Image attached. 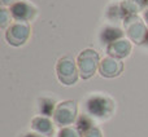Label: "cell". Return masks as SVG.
<instances>
[{
	"mask_svg": "<svg viewBox=\"0 0 148 137\" xmlns=\"http://www.w3.org/2000/svg\"><path fill=\"white\" fill-rule=\"evenodd\" d=\"M77 65H78L79 76L83 80L91 79L96 74L100 66V56L96 51L91 48L83 49L77 57Z\"/></svg>",
	"mask_w": 148,
	"mask_h": 137,
	"instance_id": "cell-1",
	"label": "cell"
},
{
	"mask_svg": "<svg viewBox=\"0 0 148 137\" xmlns=\"http://www.w3.org/2000/svg\"><path fill=\"white\" fill-rule=\"evenodd\" d=\"M56 75L61 84H64V85H74L79 76L78 65H77V62L72 57L69 56L62 57L56 64Z\"/></svg>",
	"mask_w": 148,
	"mask_h": 137,
	"instance_id": "cell-2",
	"label": "cell"
},
{
	"mask_svg": "<svg viewBox=\"0 0 148 137\" xmlns=\"http://www.w3.org/2000/svg\"><path fill=\"white\" fill-rule=\"evenodd\" d=\"M123 25H125V31L127 34L129 39L134 41L135 44L146 43L148 28L146 27V22L139 17L138 14H131L123 18Z\"/></svg>",
	"mask_w": 148,
	"mask_h": 137,
	"instance_id": "cell-3",
	"label": "cell"
},
{
	"mask_svg": "<svg viewBox=\"0 0 148 137\" xmlns=\"http://www.w3.org/2000/svg\"><path fill=\"white\" fill-rule=\"evenodd\" d=\"M77 114H78V106L75 101L72 100L62 101L56 106V110L53 113V122L61 128L68 127L75 122Z\"/></svg>",
	"mask_w": 148,
	"mask_h": 137,
	"instance_id": "cell-4",
	"label": "cell"
},
{
	"mask_svg": "<svg viewBox=\"0 0 148 137\" xmlns=\"http://www.w3.org/2000/svg\"><path fill=\"white\" fill-rule=\"evenodd\" d=\"M30 33H31V28L27 22L16 21V22L10 23L9 27L7 28V31H5V39H7L9 45L21 47L27 41Z\"/></svg>",
	"mask_w": 148,
	"mask_h": 137,
	"instance_id": "cell-5",
	"label": "cell"
},
{
	"mask_svg": "<svg viewBox=\"0 0 148 137\" xmlns=\"http://www.w3.org/2000/svg\"><path fill=\"white\" fill-rule=\"evenodd\" d=\"M87 113L97 118H108L112 115L114 105L112 100L103 96H94L86 104Z\"/></svg>",
	"mask_w": 148,
	"mask_h": 137,
	"instance_id": "cell-6",
	"label": "cell"
},
{
	"mask_svg": "<svg viewBox=\"0 0 148 137\" xmlns=\"http://www.w3.org/2000/svg\"><path fill=\"white\" fill-rule=\"evenodd\" d=\"M123 71V62L114 57H105L100 61L99 73L103 78L113 79L117 78Z\"/></svg>",
	"mask_w": 148,
	"mask_h": 137,
	"instance_id": "cell-7",
	"label": "cell"
},
{
	"mask_svg": "<svg viewBox=\"0 0 148 137\" xmlns=\"http://www.w3.org/2000/svg\"><path fill=\"white\" fill-rule=\"evenodd\" d=\"M12 18H14L16 21H22V22H27L31 21L36 14V8L33 4L27 1H21L16 3L14 5H12L9 9Z\"/></svg>",
	"mask_w": 148,
	"mask_h": 137,
	"instance_id": "cell-8",
	"label": "cell"
},
{
	"mask_svg": "<svg viewBox=\"0 0 148 137\" xmlns=\"http://www.w3.org/2000/svg\"><path fill=\"white\" fill-rule=\"evenodd\" d=\"M131 52V43L127 39H120L107 45V53L109 57H114L117 60H122L130 54Z\"/></svg>",
	"mask_w": 148,
	"mask_h": 137,
	"instance_id": "cell-9",
	"label": "cell"
},
{
	"mask_svg": "<svg viewBox=\"0 0 148 137\" xmlns=\"http://www.w3.org/2000/svg\"><path fill=\"white\" fill-rule=\"evenodd\" d=\"M31 128L34 132L39 133L42 136L51 137L53 135V125L52 122L46 117H35L31 120Z\"/></svg>",
	"mask_w": 148,
	"mask_h": 137,
	"instance_id": "cell-10",
	"label": "cell"
},
{
	"mask_svg": "<svg viewBox=\"0 0 148 137\" xmlns=\"http://www.w3.org/2000/svg\"><path fill=\"white\" fill-rule=\"evenodd\" d=\"M122 36H123V31H121L120 28L108 27V28H105L104 30L101 38L107 44H110V43H113V41H116V40L122 39Z\"/></svg>",
	"mask_w": 148,
	"mask_h": 137,
	"instance_id": "cell-11",
	"label": "cell"
},
{
	"mask_svg": "<svg viewBox=\"0 0 148 137\" xmlns=\"http://www.w3.org/2000/svg\"><path fill=\"white\" fill-rule=\"evenodd\" d=\"M40 105H39V109H40V113L46 117H51L55 113V101L51 98H42L39 100Z\"/></svg>",
	"mask_w": 148,
	"mask_h": 137,
	"instance_id": "cell-12",
	"label": "cell"
},
{
	"mask_svg": "<svg viewBox=\"0 0 148 137\" xmlns=\"http://www.w3.org/2000/svg\"><path fill=\"white\" fill-rule=\"evenodd\" d=\"M57 137H82V132L78 127H64L59 131Z\"/></svg>",
	"mask_w": 148,
	"mask_h": 137,
	"instance_id": "cell-13",
	"label": "cell"
},
{
	"mask_svg": "<svg viewBox=\"0 0 148 137\" xmlns=\"http://www.w3.org/2000/svg\"><path fill=\"white\" fill-rule=\"evenodd\" d=\"M10 18H12L10 12L3 7L1 9H0V27H1V28L7 27V26L10 23Z\"/></svg>",
	"mask_w": 148,
	"mask_h": 137,
	"instance_id": "cell-14",
	"label": "cell"
},
{
	"mask_svg": "<svg viewBox=\"0 0 148 137\" xmlns=\"http://www.w3.org/2000/svg\"><path fill=\"white\" fill-rule=\"evenodd\" d=\"M82 137H103V133L97 127L91 125L88 130H86V131L82 132Z\"/></svg>",
	"mask_w": 148,
	"mask_h": 137,
	"instance_id": "cell-15",
	"label": "cell"
},
{
	"mask_svg": "<svg viewBox=\"0 0 148 137\" xmlns=\"http://www.w3.org/2000/svg\"><path fill=\"white\" fill-rule=\"evenodd\" d=\"M18 1H21V0H0L3 7H12V5H14Z\"/></svg>",
	"mask_w": 148,
	"mask_h": 137,
	"instance_id": "cell-16",
	"label": "cell"
},
{
	"mask_svg": "<svg viewBox=\"0 0 148 137\" xmlns=\"http://www.w3.org/2000/svg\"><path fill=\"white\" fill-rule=\"evenodd\" d=\"M22 137H44V136L39 135V133H36V132H27V133H25Z\"/></svg>",
	"mask_w": 148,
	"mask_h": 137,
	"instance_id": "cell-17",
	"label": "cell"
},
{
	"mask_svg": "<svg viewBox=\"0 0 148 137\" xmlns=\"http://www.w3.org/2000/svg\"><path fill=\"white\" fill-rule=\"evenodd\" d=\"M136 1L140 4V7L143 8V7H146L147 9H148V0H136Z\"/></svg>",
	"mask_w": 148,
	"mask_h": 137,
	"instance_id": "cell-18",
	"label": "cell"
},
{
	"mask_svg": "<svg viewBox=\"0 0 148 137\" xmlns=\"http://www.w3.org/2000/svg\"><path fill=\"white\" fill-rule=\"evenodd\" d=\"M144 21H146V25H148V9L144 10Z\"/></svg>",
	"mask_w": 148,
	"mask_h": 137,
	"instance_id": "cell-19",
	"label": "cell"
}]
</instances>
